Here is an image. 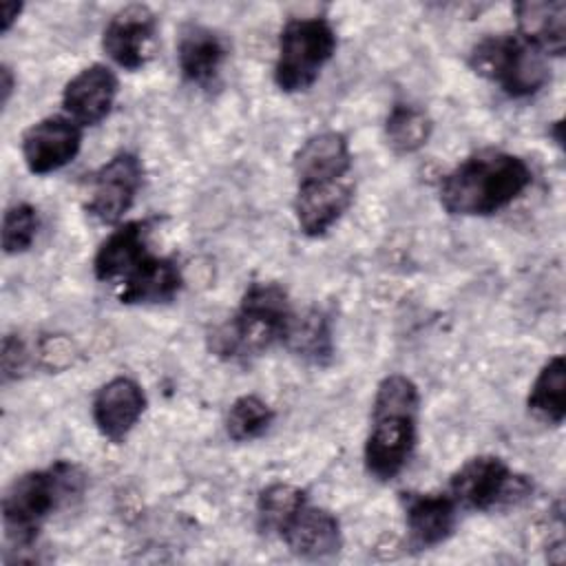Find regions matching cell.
Instances as JSON below:
<instances>
[{
    "instance_id": "cell-1",
    "label": "cell",
    "mask_w": 566,
    "mask_h": 566,
    "mask_svg": "<svg viewBox=\"0 0 566 566\" xmlns=\"http://www.w3.org/2000/svg\"><path fill=\"white\" fill-rule=\"evenodd\" d=\"M531 181L533 172L522 157L482 148L442 177L438 195L449 214L486 217L515 201Z\"/></svg>"
},
{
    "instance_id": "cell-2",
    "label": "cell",
    "mask_w": 566,
    "mask_h": 566,
    "mask_svg": "<svg viewBox=\"0 0 566 566\" xmlns=\"http://www.w3.org/2000/svg\"><path fill=\"white\" fill-rule=\"evenodd\" d=\"M420 394L411 378L389 374L380 380L365 442V467L378 480L396 478L409 462L418 436Z\"/></svg>"
},
{
    "instance_id": "cell-3",
    "label": "cell",
    "mask_w": 566,
    "mask_h": 566,
    "mask_svg": "<svg viewBox=\"0 0 566 566\" xmlns=\"http://www.w3.org/2000/svg\"><path fill=\"white\" fill-rule=\"evenodd\" d=\"M294 310L287 292L272 281H254L241 296L237 312L210 336V349L223 360H250L283 343Z\"/></svg>"
},
{
    "instance_id": "cell-4",
    "label": "cell",
    "mask_w": 566,
    "mask_h": 566,
    "mask_svg": "<svg viewBox=\"0 0 566 566\" xmlns=\"http://www.w3.org/2000/svg\"><path fill=\"white\" fill-rule=\"evenodd\" d=\"M84 489V473L57 460L46 469L29 471L15 478L2 497L4 537L13 548H29L42 524Z\"/></svg>"
},
{
    "instance_id": "cell-5",
    "label": "cell",
    "mask_w": 566,
    "mask_h": 566,
    "mask_svg": "<svg viewBox=\"0 0 566 566\" xmlns=\"http://www.w3.org/2000/svg\"><path fill=\"white\" fill-rule=\"evenodd\" d=\"M469 66L509 97H531L551 80L546 55L517 33L482 38L469 53Z\"/></svg>"
},
{
    "instance_id": "cell-6",
    "label": "cell",
    "mask_w": 566,
    "mask_h": 566,
    "mask_svg": "<svg viewBox=\"0 0 566 566\" xmlns=\"http://www.w3.org/2000/svg\"><path fill=\"white\" fill-rule=\"evenodd\" d=\"M336 51V33L325 18H292L279 35L274 82L285 93L307 91Z\"/></svg>"
},
{
    "instance_id": "cell-7",
    "label": "cell",
    "mask_w": 566,
    "mask_h": 566,
    "mask_svg": "<svg viewBox=\"0 0 566 566\" xmlns=\"http://www.w3.org/2000/svg\"><path fill=\"white\" fill-rule=\"evenodd\" d=\"M531 491L524 475H517L497 455H475L467 460L449 480V495L458 509L491 511L500 504L517 502Z\"/></svg>"
},
{
    "instance_id": "cell-8",
    "label": "cell",
    "mask_w": 566,
    "mask_h": 566,
    "mask_svg": "<svg viewBox=\"0 0 566 566\" xmlns=\"http://www.w3.org/2000/svg\"><path fill=\"white\" fill-rule=\"evenodd\" d=\"M144 179V168L137 155L117 153L88 177L86 212L102 223H119L130 210Z\"/></svg>"
},
{
    "instance_id": "cell-9",
    "label": "cell",
    "mask_w": 566,
    "mask_h": 566,
    "mask_svg": "<svg viewBox=\"0 0 566 566\" xmlns=\"http://www.w3.org/2000/svg\"><path fill=\"white\" fill-rule=\"evenodd\" d=\"M82 146V130L69 115H49L22 135V157L33 175H49L73 161Z\"/></svg>"
},
{
    "instance_id": "cell-10",
    "label": "cell",
    "mask_w": 566,
    "mask_h": 566,
    "mask_svg": "<svg viewBox=\"0 0 566 566\" xmlns=\"http://www.w3.org/2000/svg\"><path fill=\"white\" fill-rule=\"evenodd\" d=\"M155 31V13L146 4H128L108 20L102 33V49L117 66L137 71L153 55Z\"/></svg>"
},
{
    "instance_id": "cell-11",
    "label": "cell",
    "mask_w": 566,
    "mask_h": 566,
    "mask_svg": "<svg viewBox=\"0 0 566 566\" xmlns=\"http://www.w3.org/2000/svg\"><path fill=\"white\" fill-rule=\"evenodd\" d=\"M354 181L349 177L334 181L296 184L294 214L307 237H323L352 206Z\"/></svg>"
},
{
    "instance_id": "cell-12",
    "label": "cell",
    "mask_w": 566,
    "mask_h": 566,
    "mask_svg": "<svg viewBox=\"0 0 566 566\" xmlns=\"http://www.w3.org/2000/svg\"><path fill=\"white\" fill-rule=\"evenodd\" d=\"M285 546L305 559L332 557L343 546L340 522L327 509L305 502L279 531Z\"/></svg>"
},
{
    "instance_id": "cell-13",
    "label": "cell",
    "mask_w": 566,
    "mask_h": 566,
    "mask_svg": "<svg viewBox=\"0 0 566 566\" xmlns=\"http://www.w3.org/2000/svg\"><path fill=\"white\" fill-rule=\"evenodd\" d=\"M117 97V77L106 64H91L71 77L62 91L66 115L80 126L99 124Z\"/></svg>"
},
{
    "instance_id": "cell-14",
    "label": "cell",
    "mask_w": 566,
    "mask_h": 566,
    "mask_svg": "<svg viewBox=\"0 0 566 566\" xmlns=\"http://www.w3.org/2000/svg\"><path fill=\"white\" fill-rule=\"evenodd\" d=\"M146 411V394L133 378L117 376L104 382L93 398V420L99 433L122 442Z\"/></svg>"
},
{
    "instance_id": "cell-15",
    "label": "cell",
    "mask_w": 566,
    "mask_h": 566,
    "mask_svg": "<svg viewBox=\"0 0 566 566\" xmlns=\"http://www.w3.org/2000/svg\"><path fill=\"white\" fill-rule=\"evenodd\" d=\"M405 524L416 548H433L447 542L458 522V504L449 493H405Z\"/></svg>"
},
{
    "instance_id": "cell-16",
    "label": "cell",
    "mask_w": 566,
    "mask_h": 566,
    "mask_svg": "<svg viewBox=\"0 0 566 566\" xmlns=\"http://www.w3.org/2000/svg\"><path fill=\"white\" fill-rule=\"evenodd\" d=\"M352 153L345 135L336 130H321L307 137L294 155L296 184L334 181L349 177Z\"/></svg>"
},
{
    "instance_id": "cell-17",
    "label": "cell",
    "mask_w": 566,
    "mask_h": 566,
    "mask_svg": "<svg viewBox=\"0 0 566 566\" xmlns=\"http://www.w3.org/2000/svg\"><path fill=\"white\" fill-rule=\"evenodd\" d=\"M148 254V221H126L97 248L93 272L99 281L122 283Z\"/></svg>"
},
{
    "instance_id": "cell-18",
    "label": "cell",
    "mask_w": 566,
    "mask_h": 566,
    "mask_svg": "<svg viewBox=\"0 0 566 566\" xmlns=\"http://www.w3.org/2000/svg\"><path fill=\"white\" fill-rule=\"evenodd\" d=\"M517 35L548 55H564L566 49V2L564 0H524L515 7Z\"/></svg>"
},
{
    "instance_id": "cell-19",
    "label": "cell",
    "mask_w": 566,
    "mask_h": 566,
    "mask_svg": "<svg viewBox=\"0 0 566 566\" xmlns=\"http://www.w3.org/2000/svg\"><path fill=\"white\" fill-rule=\"evenodd\" d=\"M228 57L223 38L201 24H190L181 31L177 44V62L186 82L197 86H210Z\"/></svg>"
},
{
    "instance_id": "cell-20",
    "label": "cell",
    "mask_w": 566,
    "mask_h": 566,
    "mask_svg": "<svg viewBox=\"0 0 566 566\" xmlns=\"http://www.w3.org/2000/svg\"><path fill=\"white\" fill-rule=\"evenodd\" d=\"M184 285L179 265L168 256L148 254L122 283V303H168Z\"/></svg>"
},
{
    "instance_id": "cell-21",
    "label": "cell",
    "mask_w": 566,
    "mask_h": 566,
    "mask_svg": "<svg viewBox=\"0 0 566 566\" xmlns=\"http://www.w3.org/2000/svg\"><path fill=\"white\" fill-rule=\"evenodd\" d=\"M283 345L307 363L327 365L334 354V340H332V327H329L327 314H323L316 307L307 310L301 316L294 314Z\"/></svg>"
},
{
    "instance_id": "cell-22",
    "label": "cell",
    "mask_w": 566,
    "mask_h": 566,
    "mask_svg": "<svg viewBox=\"0 0 566 566\" xmlns=\"http://www.w3.org/2000/svg\"><path fill=\"white\" fill-rule=\"evenodd\" d=\"M528 411L551 424H562L566 416V363L564 356H553L537 374L531 394Z\"/></svg>"
},
{
    "instance_id": "cell-23",
    "label": "cell",
    "mask_w": 566,
    "mask_h": 566,
    "mask_svg": "<svg viewBox=\"0 0 566 566\" xmlns=\"http://www.w3.org/2000/svg\"><path fill=\"white\" fill-rule=\"evenodd\" d=\"M431 128L429 115L411 104H396L385 119L387 144L400 155L420 150L429 142Z\"/></svg>"
},
{
    "instance_id": "cell-24",
    "label": "cell",
    "mask_w": 566,
    "mask_h": 566,
    "mask_svg": "<svg viewBox=\"0 0 566 566\" xmlns=\"http://www.w3.org/2000/svg\"><path fill=\"white\" fill-rule=\"evenodd\" d=\"M307 502V493L294 484H270L259 493L256 520L263 533H276Z\"/></svg>"
},
{
    "instance_id": "cell-25",
    "label": "cell",
    "mask_w": 566,
    "mask_h": 566,
    "mask_svg": "<svg viewBox=\"0 0 566 566\" xmlns=\"http://www.w3.org/2000/svg\"><path fill=\"white\" fill-rule=\"evenodd\" d=\"M274 422V411L272 407L254 396H239L228 413H226V433L234 440V442H250L254 438H261L270 424Z\"/></svg>"
},
{
    "instance_id": "cell-26",
    "label": "cell",
    "mask_w": 566,
    "mask_h": 566,
    "mask_svg": "<svg viewBox=\"0 0 566 566\" xmlns=\"http://www.w3.org/2000/svg\"><path fill=\"white\" fill-rule=\"evenodd\" d=\"M38 210L29 203H15L2 219V250L4 254H20L31 248L38 234Z\"/></svg>"
},
{
    "instance_id": "cell-27",
    "label": "cell",
    "mask_w": 566,
    "mask_h": 566,
    "mask_svg": "<svg viewBox=\"0 0 566 566\" xmlns=\"http://www.w3.org/2000/svg\"><path fill=\"white\" fill-rule=\"evenodd\" d=\"M20 11H22L20 2H11V0L2 2V33H7L11 29L15 18L20 15Z\"/></svg>"
},
{
    "instance_id": "cell-28",
    "label": "cell",
    "mask_w": 566,
    "mask_h": 566,
    "mask_svg": "<svg viewBox=\"0 0 566 566\" xmlns=\"http://www.w3.org/2000/svg\"><path fill=\"white\" fill-rule=\"evenodd\" d=\"M0 77H2V104H7L9 97H11V91H13V75H11V69H9V66H2Z\"/></svg>"
}]
</instances>
